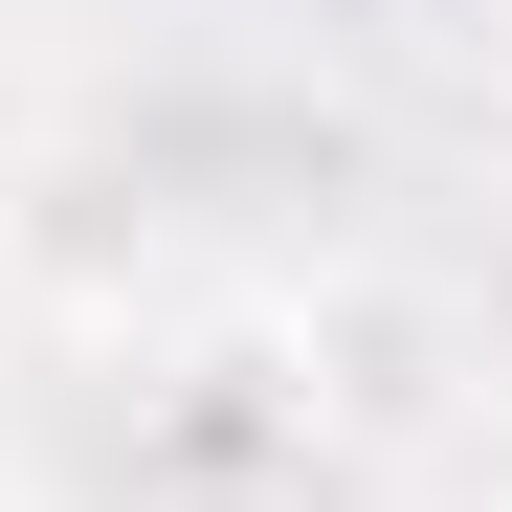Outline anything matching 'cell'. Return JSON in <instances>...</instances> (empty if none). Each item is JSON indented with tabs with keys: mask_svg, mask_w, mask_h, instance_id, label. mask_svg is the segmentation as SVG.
Listing matches in <instances>:
<instances>
[{
	"mask_svg": "<svg viewBox=\"0 0 512 512\" xmlns=\"http://www.w3.org/2000/svg\"><path fill=\"white\" fill-rule=\"evenodd\" d=\"M446 512H468V490H446Z\"/></svg>",
	"mask_w": 512,
	"mask_h": 512,
	"instance_id": "277c9868",
	"label": "cell"
},
{
	"mask_svg": "<svg viewBox=\"0 0 512 512\" xmlns=\"http://www.w3.org/2000/svg\"><path fill=\"white\" fill-rule=\"evenodd\" d=\"M0 512H23V468H0Z\"/></svg>",
	"mask_w": 512,
	"mask_h": 512,
	"instance_id": "3957f363",
	"label": "cell"
},
{
	"mask_svg": "<svg viewBox=\"0 0 512 512\" xmlns=\"http://www.w3.org/2000/svg\"><path fill=\"white\" fill-rule=\"evenodd\" d=\"M468 512H512V379H490V423H468Z\"/></svg>",
	"mask_w": 512,
	"mask_h": 512,
	"instance_id": "7a4b0ae2",
	"label": "cell"
},
{
	"mask_svg": "<svg viewBox=\"0 0 512 512\" xmlns=\"http://www.w3.org/2000/svg\"><path fill=\"white\" fill-rule=\"evenodd\" d=\"M0 268H23L45 312H134V290H156V201H112V179H23V201H0Z\"/></svg>",
	"mask_w": 512,
	"mask_h": 512,
	"instance_id": "6da1fadb",
	"label": "cell"
}]
</instances>
